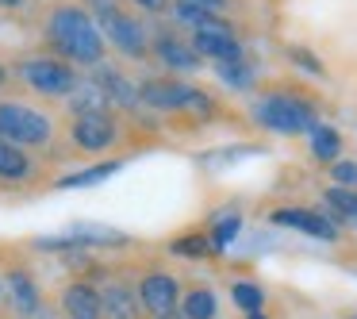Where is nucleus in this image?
I'll use <instances>...</instances> for the list:
<instances>
[{
    "mask_svg": "<svg viewBox=\"0 0 357 319\" xmlns=\"http://www.w3.org/2000/svg\"><path fill=\"white\" fill-rule=\"evenodd\" d=\"M223 304H219V292L204 281H192L185 285V296H181V319H219Z\"/></svg>",
    "mask_w": 357,
    "mask_h": 319,
    "instance_id": "dca6fc26",
    "label": "nucleus"
},
{
    "mask_svg": "<svg viewBox=\"0 0 357 319\" xmlns=\"http://www.w3.org/2000/svg\"><path fill=\"white\" fill-rule=\"evenodd\" d=\"M242 319H269V311H257V316H242Z\"/></svg>",
    "mask_w": 357,
    "mask_h": 319,
    "instance_id": "7c9ffc66",
    "label": "nucleus"
},
{
    "mask_svg": "<svg viewBox=\"0 0 357 319\" xmlns=\"http://www.w3.org/2000/svg\"><path fill=\"white\" fill-rule=\"evenodd\" d=\"M54 311L62 319H104L100 304V285L89 277H66L54 292Z\"/></svg>",
    "mask_w": 357,
    "mask_h": 319,
    "instance_id": "f8f14e48",
    "label": "nucleus"
},
{
    "mask_svg": "<svg viewBox=\"0 0 357 319\" xmlns=\"http://www.w3.org/2000/svg\"><path fill=\"white\" fill-rule=\"evenodd\" d=\"M326 177H331V185L357 188V162H349V158H342V162H334L331 170H326Z\"/></svg>",
    "mask_w": 357,
    "mask_h": 319,
    "instance_id": "a878e982",
    "label": "nucleus"
},
{
    "mask_svg": "<svg viewBox=\"0 0 357 319\" xmlns=\"http://www.w3.org/2000/svg\"><path fill=\"white\" fill-rule=\"evenodd\" d=\"M346 319H357V311H349V316H346Z\"/></svg>",
    "mask_w": 357,
    "mask_h": 319,
    "instance_id": "2f4dec72",
    "label": "nucleus"
},
{
    "mask_svg": "<svg viewBox=\"0 0 357 319\" xmlns=\"http://www.w3.org/2000/svg\"><path fill=\"white\" fill-rule=\"evenodd\" d=\"M0 311H4V269H0Z\"/></svg>",
    "mask_w": 357,
    "mask_h": 319,
    "instance_id": "c756f323",
    "label": "nucleus"
},
{
    "mask_svg": "<svg viewBox=\"0 0 357 319\" xmlns=\"http://www.w3.org/2000/svg\"><path fill=\"white\" fill-rule=\"evenodd\" d=\"M66 112H70V116H93V112H116V108H112V101L104 96V89L85 73L81 89L70 96V101H66Z\"/></svg>",
    "mask_w": 357,
    "mask_h": 319,
    "instance_id": "4be33fe9",
    "label": "nucleus"
},
{
    "mask_svg": "<svg viewBox=\"0 0 357 319\" xmlns=\"http://www.w3.org/2000/svg\"><path fill=\"white\" fill-rule=\"evenodd\" d=\"M342 150H346V139H342L338 127L319 124L315 131H311V162L315 165H326V170H331L334 162H342Z\"/></svg>",
    "mask_w": 357,
    "mask_h": 319,
    "instance_id": "aec40b11",
    "label": "nucleus"
},
{
    "mask_svg": "<svg viewBox=\"0 0 357 319\" xmlns=\"http://www.w3.org/2000/svg\"><path fill=\"white\" fill-rule=\"evenodd\" d=\"M288 62L300 66V70H307L311 77H326V66L319 62L315 50H307V47H288Z\"/></svg>",
    "mask_w": 357,
    "mask_h": 319,
    "instance_id": "393cba45",
    "label": "nucleus"
},
{
    "mask_svg": "<svg viewBox=\"0 0 357 319\" xmlns=\"http://www.w3.org/2000/svg\"><path fill=\"white\" fill-rule=\"evenodd\" d=\"M85 277L100 285L104 319H146L142 300H139V281H135V265L131 262H112V258H100V262H96Z\"/></svg>",
    "mask_w": 357,
    "mask_h": 319,
    "instance_id": "0eeeda50",
    "label": "nucleus"
},
{
    "mask_svg": "<svg viewBox=\"0 0 357 319\" xmlns=\"http://www.w3.org/2000/svg\"><path fill=\"white\" fill-rule=\"evenodd\" d=\"M269 223L311 235V239H319V242H338L342 239V227L334 223L323 208H307V204H277V208H269Z\"/></svg>",
    "mask_w": 357,
    "mask_h": 319,
    "instance_id": "9b49d317",
    "label": "nucleus"
},
{
    "mask_svg": "<svg viewBox=\"0 0 357 319\" xmlns=\"http://www.w3.org/2000/svg\"><path fill=\"white\" fill-rule=\"evenodd\" d=\"M211 70H215V77L223 81L227 89H231V93H254V85H257V62L254 58H238V62H223V66H211Z\"/></svg>",
    "mask_w": 357,
    "mask_h": 319,
    "instance_id": "412c9836",
    "label": "nucleus"
},
{
    "mask_svg": "<svg viewBox=\"0 0 357 319\" xmlns=\"http://www.w3.org/2000/svg\"><path fill=\"white\" fill-rule=\"evenodd\" d=\"M89 77L96 81V85L104 89V96L112 101V108L119 112V116H142V101H139V81L131 77V73L123 70V66H116L108 58L104 66H96V70H89Z\"/></svg>",
    "mask_w": 357,
    "mask_h": 319,
    "instance_id": "ddd939ff",
    "label": "nucleus"
},
{
    "mask_svg": "<svg viewBox=\"0 0 357 319\" xmlns=\"http://www.w3.org/2000/svg\"><path fill=\"white\" fill-rule=\"evenodd\" d=\"M192 50L211 66H223V62H238L246 58V47H242V35H219V31H196L188 35Z\"/></svg>",
    "mask_w": 357,
    "mask_h": 319,
    "instance_id": "2eb2a0df",
    "label": "nucleus"
},
{
    "mask_svg": "<svg viewBox=\"0 0 357 319\" xmlns=\"http://www.w3.org/2000/svg\"><path fill=\"white\" fill-rule=\"evenodd\" d=\"M127 8H135L139 16H154V20H169L173 0H123Z\"/></svg>",
    "mask_w": 357,
    "mask_h": 319,
    "instance_id": "bb28decb",
    "label": "nucleus"
},
{
    "mask_svg": "<svg viewBox=\"0 0 357 319\" xmlns=\"http://www.w3.org/2000/svg\"><path fill=\"white\" fill-rule=\"evenodd\" d=\"M47 4H58V0H47Z\"/></svg>",
    "mask_w": 357,
    "mask_h": 319,
    "instance_id": "473e14b6",
    "label": "nucleus"
},
{
    "mask_svg": "<svg viewBox=\"0 0 357 319\" xmlns=\"http://www.w3.org/2000/svg\"><path fill=\"white\" fill-rule=\"evenodd\" d=\"M0 269H4V316L35 319L50 308L39 273H35V265L20 250H4L0 254Z\"/></svg>",
    "mask_w": 357,
    "mask_h": 319,
    "instance_id": "6e6552de",
    "label": "nucleus"
},
{
    "mask_svg": "<svg viewBox=\"0 0 357 319\" xmlns=\"http://www.w3.org/2000/svg\"><path fill=\"white\" fill-rule=\"evenodd\" d=\"M58 116L43 104L20 101V96H0V139L16 142V147L43 154L58 142Z\"/></svg>",
    "mask_w": 357,
    "mask_h": 319,
    "instance_id": "39448f33",
    "label": "nucleus"
},
{
    "mask_svg": "<svg viewBox=\"0 0 357 319\" xmlns=\"http://www.w3.org/2000/svg\"><path fill=\"white\" fill-rule=\"evenodd\" d=\"M169 254H177V258H196V262H204V258H219L204 227H200V231H185V235H177V239L169 242Z\"/></svg>",
    "mask_w": 357,
    "mask_h": 319,
    "instance_id": "b1692460",
    "label": "nucleus"
},
{
    "mask_svg": "<svg viewBox=\"0 0 357 319\" xmlns=\"http://www.w3.org/2000/svg\"><path fill=\"white\" fill-rule=\"evenodd\" d=\"M12 77H16L31 96H39V101L66 104L81 89L85 73H81L77 66L62 62V58L47 54V50H31V54H20L16 62H12Z\"/></svg>",
    "mask_w": 357,
    "mask_h": 319,
    "instance_id": "20e7f679",
    "label": "nucleus"
},
{
    "mask_svg": "<svg viewBox=\"0 0 357 319\" xmlns=\"http://www.w3.org/2000/svg\"><path fill=\"white\" fill-rule=\"evenodd\" d=\"M227 292H231V304L242 311V316L269 311V292H265V285H257L254 277H234L231 285H227Z\"/></svg>",
    "mask_w": 357,
    "mask_h": 319,
    "instance_id": "6ab92c4d",
    "label": "nucleus"
},
{
    "mask_svg": "<svg viewBox=\"0 0 357 319\" xmlns=\"http://www.w3.org/2000/svg\"><path fill=\"white\" fill-rule=\"evenodd\" d=\"M43 173L47 170H43L39 154L0 139V188H27L35 181H43Z\"/></svg>",
    "mask_w": 357,
    "mask_h": 319,
    "instance_id": "4468645a",
    "label": "nucleus"
},
{
    "mask_svg": "<svg viewBox=\"0 0 357 319\" xmlns=\"http://www.w3.org/2000/svg\"><path fill=\"white\" fill-rule=\"evenodd\" d=\"M39 47L62 62L77 66L81 73L108 62V43L96 24V16L81 0H58L47 4L39 16Z\"/></svg>",
    "mask_w": 357,
    "mask_h": 319,
    "instance_id": "f257e3e1",
    "label": "nucleus"
},
{
    "mask_svg": "<svg viewBox=\"0 0 357 319\" xmlns=\"http://www.w3.org/2000/svg\"><path fill=\"white\" fill-rule=\"evenodd\" d=\"M12 62H4V58H0V93H4V89H12Z\"/></svg>",
    "mask_w": 357,
    "mask_h": 319,
    "instance_id": "c85d7f7f",
    "label": "nucleus"
},
{
    "mask_svg": "<svg viewBox=\"0 0 357 319\" xmlns=\"http://www.w3.org/2000/svg\"><path fill=\"white\" fill-rule=\"evenodd\" d=\"M254 124L269 135H284V139H296V135H311L323 119H319V104L311 101L300 89H269L254 101L250 108Z\"/></svg>",
    "mask_w": 357,
    "mask_h": 319,
    "instance_id": "7ed1b4c3",
    "label": "nucleus"
},
{
    "mask_svg": "<svg viewBox=\"0 0 357 319\" xmlns=\"http://www.w3.org/2000/svg\"><path fill=\"white\" fill-rule=\"evenodd\" d=\"M139 101L146 112L158 116H181V119H196V124H215L223 116L219 101L208 89L192 85V81H181L173 73H150L139 81Z\"/></svg>",
    "mask_w": 357,
    "mask_h": 319,
    "instance_id": "f03ea898",
    "label": "nucleus"
},
{
    "mask_svg": "<svg viewBox=\"0 0 357 319\" xmlns=\"http://www.w3.org/2000/svg\"><path fill=\"white\" fill-rule=\"evenodd\" d=\"M150 62H158L162 73H173V77L204 70V58L192 50L188 35L173 24H154V35H150Z\"/></svg>",
    "mask_w": 357,
    "mask_h": 319,
    "instance_id": "9d476101",
    "label": "nucleus"
},
{
    "mask_svg": "<svg viewBox=\"0 0 357 319\" xmlns=\"http://www.w3.org/2000/svg\"><path fill=\"white\" fill-rule=\"evenodd\" d=\"M119 170H123V158H100V162L85 165V170L62 173V177L54 181V188H93V185H100V181L116 177Z\"/></svg>",
    "mask_w": 357,
    "mask_h": 319,
    "instance_id": "f3484780",
    "label": "nucleus"
},
{
    "mask_svg": "<svg viewBox=\"0 0 357 319\" xmlns=\"http://www.w3.org/2000/svg\"><path fill=\"white\" fill-rule=\"evenodd\" d=\"M35 0H0V12H12V16H20V12H31Z\"/></svg>",
    "mask_w": 357,
    "mask_h": 319,
    "instance_id": "cd10ccee",
    "label": "nucleus"
},
{
    "mask_svg": "<svg viewBox=\"0 0 357 319\" xmlns=\"http://www.w3.org/2000/svg\"><path fill=\"white\" fill-rule=\"evenodd\" d=\"M66 147L70 154L81 158H96L100 162L104 154L119 150L127 142V116L119 112H93V116H66Z\"/></svg>",
    "mask_w": 357,
    "mask_h": 319,
    "instance_id": "423d86ee",
    "label": "nucleus"
},
{
    "mask_svg": "<svg viewBox=\"0 0 357 319\" xmlns=\"http://www.w3.org/2000/svg\"><path fill=\"white\" fill-rule=\"evenodd\" d=\"M323 212L338 227H357V188L326 185L323 188Z\"/></svg>",
    "mask_w": 357,
    "mask_h": 319,
    "instance_id": "a211bd4d",
    "label": "nucleus"
},
{
    "mask_svg": "<svg viewBox=\"0 0 357 319\" xmlns=\"http://www.w3.org/2000/svg\"><path fill=\"white\" fill-rule=\"evenodd\" d=\"M208 239H211V246H215V254H223L227 246H231L234 239H238V231H242V216L238 212H219V216H211L208 219Z\"/></svg>",
    "mask_w": 357,
    "mask_h": 319,
    "instance_id": "5701e85b",
    "label": "nucleus"
},
{
    "mask_svg": "<svg viewBox=\"0 0 357 319\" xmlns=\"http://www.w3.org/2000/svg\"><path fill=\"white\" fill-rule=\"evenodd\" d=\"M135 281H139V300L146 319H181V296L185 285L165 262H135Z\"/></svg>",
    "mask_w": 357,
    "mask_h": 319,
    "instance_id": "1a4fd4ad",
    "label": "nucleus"
}]
</instances>
